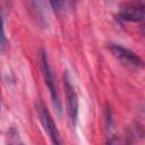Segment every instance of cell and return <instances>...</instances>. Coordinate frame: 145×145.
Listing matches in <instances>:
<instances>
[{
    "label": "cell",
    "mask_w": 145,
    "mask_h": 145,
    "mask_svg": "<svg viewBox=\"0 0 145 145\" xmlns=\"http://www.w3.org/2000/svg\"><path fill=\"white\" fill-rule=\"evenodd\" d=\"M7 46V37L5 34V28H3V19L2 15L0 12V52H2Z\"/></svg>",
    "instance_id": "obj_8"
},
{
    "label": "cell",
    "mask_w": 145,
    "mask_h": 145,
    "mask_svg": "<svg viewBox=\"0 0 145 145\" xmlns=\"http://www.w3.org/2000/svg\"><path fill=\"white\" fill-rule=\"evenodd\" d=\"M31 17L42 27L48 26L49 10L45 0H24Z\"/></svg>",
    "instance_id": "obj_6"
},
{
    "label": "cell",
    "mask_w": 145,
    "mask_h": 145,
    "mask_svg": "<svg viewBox=\"0 0 145 145\" xmlns=\"http://www.w3.org/2000/svg\"><path fill=\"white\" fill-rule=\"evenodd\" d=\"M144 0H129L127 3H125L120 11H119V18L125 22H131V23H138L144 20Z\"/></svg>",
    "instance_id": "obj_4"
},
{
    "label": "cell",
    "mask_w": 145,
    "mask_h": 145,
    "mask_svg": "<svg viewBox=\"0 0 145 145\" xmlns=\"http://www.w3.org/2000/svg\"><path fill=\"white\" fill-rule=\"evenodd\" d=\"M36 110H37L40 122H41L43 129L45 130V133L48 134V136L50 137L51 142L53 144H61L62 139L60 138V134L57 128V125H56L50 111L48 110V108L42 102H39L36 104Z\"/></svg>",
    "instance_id": "obj_2"
},
{
    "label": "cell",
    "mask_w": 145,
    "mask_h": 145,
    "mask_svg": "<svg viewBox=\"0 0 145 145\" xmlns=\"http://www.w3.org/2000/svg\"><path fill=\"white\" fill-rule=\"evenodd\" d=\"M39 62H40V68H41L43 78H44L45 84H46V86L49 88L53 105L60 112L61 102H60V97H59L58 86H57V82H56L53 69H52V67L50 65V61H49V58H48V54H46L45 50H40V52H39Z\"/></svg>",
    "instance_id": "obj_1"
},
{
    "label": "cell",
    "mask_w": 145,
    "mask_h": 145,
    "mask_svg": "<svg viewBox=\"0 0 145 145\" xmlns=\"http://www.w3.org/2000/svg\"><path fill=\"white\" fill-rule=\"evenodd\" d=\"M104 1H105V2H109V3H110V2H112L113 0H104Z\"/></svg>",
    "instance_id": "obj_9"
},
{
    "label": "cell",
    "mask_w": 145,
    "mask_h": 145,
    "mask_svg": "<svg viewBox=\"0 0 145 145\" xmlns=\"http://www.w3.org/2000/svg\"><path fill=\"white\" fill-rule=\"evenodd\" d=\"M109 49L113 57L118 59L123 66L129 68H142L143 60L131 50L120 45V44H110Z\"/></svg>",
    "instance_id": "obj_3"
},
{
    "label": "cell",
    "mask_w": 145,
    "mask_h": 145,
    "mask_svg": "<svg viewBox=\"0 0 145 145\" xmlns=\"http://www.w3.org/2000/svg\"><path fill=\"white\" fill-rule=\"evenodd\" d=\"M69 2H70V0H49L50 6L52 7V9H53L57 14L63 12V11L67 9Z\"/></svg>",
    "instance_id": "obj_7"
},
{
    "label": "cell",
    "mask_w": 145,
    "mask_h": 145,
    "mask_svg": "<svg viewBox=\"0 0 145 145\" xmlns=\"http://www.w3.org/2000/svg\"><path fill=\"white\" fill-rule=\"evenodd\" d=\"M63 83H65L66 99H67V112H68L71 123L75 126L77 121V117H78V97L75 92V87H74V84L71 82V78L68 71H65Z\"/></svg>",
    "instance_id": "obj_5"
}]
</instances>
